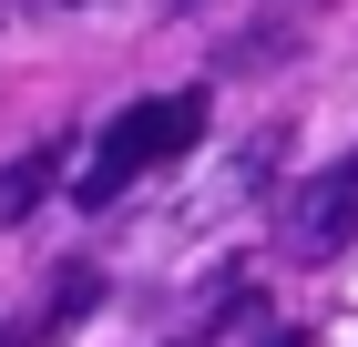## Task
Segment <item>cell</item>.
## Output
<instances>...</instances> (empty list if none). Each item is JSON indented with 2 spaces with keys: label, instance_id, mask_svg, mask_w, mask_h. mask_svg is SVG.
<instances>
[{
  "label": "cell",
  "instance_id": "cell-1",
  "mask_svg": "<svg viewBox=\"0 0 358 347\" xmlns=\"http://www.w3.org/2000/svg\"><path fill=\"white\" fill-rule=\"evenodd\" d=\"M194 133H205V92H154V103H134V112H113V133H103V154L72 174V205H123V184L134 174H154V163H174V154H194Z\"/></svg>",
  "mask_w": 358,
  "mask_h": 347
},
{
  "label": "cell",
  "instance_id": "cell-2",
  "mask_svg": "<svg viewBox=\"0 0 358 347\" xmlns=\"http://www.w3.org/2000/svg\"><path fill=\"white\" fill-rule=\"evenodd\" d=\"M276 235H287V256H338V245H358V154H338L328 174H307V184L287 194V214H276Z\"/></svg>",
  "mask_w": 358,
  "mask_h": 347
},
{
  "label": "cell",
  "instance_id": "cell-3",
  "mask_svg": "<svg viewBox=\"0 0 358 347\" xmlns=\"http://www.w3.org/2000/svg\"><path fill=\"white\" fill-rule=\"evenodd\" d=\"M52 184H62V143L10 154V163H0V225H31V214L52 205Z\"/></svg>",
  "mask_w": 358,
  "mask_h": 347
},
{
  "label": "cell",
  "instance_id": "cell-4",
  "mask_svg": "<svg viewBox=\"0 0 358 347\" xmlns=\"http://www.w3.org/2000/svg\"><path fill=\"white\" fill-rule=\"evenodd\" d=\"M92 307H103V266H62V276H52V307H41V327H83Z\"/></svg>",
  "mask_w": 358,
  "mask_h": 347
},
{
  "label": "cell",
  "instance_id": "cell-5",
  "mask_svg": "<svg viewBox=\"0 0 358 347\" xmlns=\"http://www.w3.org/2000/svg\"><path fill=\"white\" fill-rule=\"evenodd\" d=\"M266 347H317V337H307V327H276V337H266Z\"/></svg>",
  "mask_w": 358,
  "mask_h": 347
}]
</instances>
